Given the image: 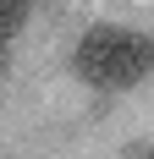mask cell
Returning a JSON list of instances; mask_svg holds the SVG:
<instances>
[{
    "mask_svg": "<svg viewBox=\"0 0 154 159\" xmlns=\"http://www.w3.org/2000/svg\"><path fill=\"white\" fill-rule=\"evenodd\" d=\"M72 71L88 88L127 93V88H138L154 71V39L138 33V28H121V22H94L72 44Z\"/></svg>",
    "mask_w": 154,
    "mask_h": 159,
    "instance_id": "6da1fadb",
    "label": "cell"
},
{
    "mask_svg": "<svg viewBox=\"0 0 154 159\" xmlns=\"http://www.w3.org/2000/svg\"><path fill=\"white\" fill-rule=\"evenodd\" d=\"M0 11H6V22H17V16L28 11V0H0Z\"/></svg>",
    "mask_w": 154,
    "mask_h": 159,
    "instance_id": "7a4b0ae2",
    "label": "cell"
},
{
    "mask_svg": "<svg viewBox=\"0 0 154 159\" xmlns=\"http://www.w3.org/2000/svg\"><path fill=\"white\" fill-rule=\"evenodd\" d=\"M6 28H11V22H6V11H0V39H6Z\"/></svg>",
    "mask_w": 154,
    "mask_h": 159,
    "instance_id": "277c9868",
    "label": "cell"
},
{
    "mask_svg": "<svg viewBox=\"0 0 154 159\" xmlns=\"http://www.w3.org/2000/svg\"><path fill=\"white\" fill-rule=\"evenodd\" d=\"M132 159H154V148H138V154H132Z\"/></svg>",
    "mask_w": 154,
    "mask_h": 159,
    "instance_id": "3957f363",
    "label": "cell"
}]
</instances>
